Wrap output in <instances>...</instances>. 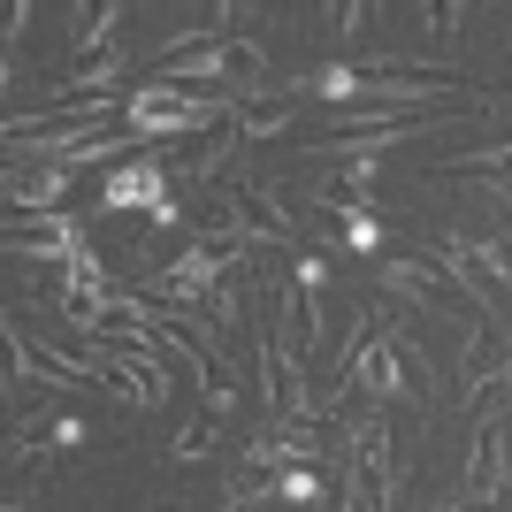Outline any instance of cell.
Returning a JSON list of instances; mask_svg holds the SVG:
<instances>
[{
  "label": "cell",
  "instance_id": "7c38bea8",
  "mask_svg": "<svg viewBox=\"0 0 512 512\" xmlns=\"http://www.w3.org/2000/svg\"><path fill=\"white\" fill-rule=\"evenodd\" d=\"M444 512H451V505H444Z\"/></svg>",
  "mask_w": 512,
  "mask_h": 512
},
{
  "label": "cell",
  "instance_id": "9c48e42d",
  "mask_svg": "<svg viewBox=\"0 0 512 512\" xmlns=\"http://www.w3.org/2000/svg\"><path fill=\"white\" fill-rule=\"evenodd\" d=\"M291 283L321 299V283H329V260H321V253H299V260H291Z\"/></svg>",
  "mask_w": 512,
  "mask_h": 512
},
{
  "label": "cell",
  "instance_id": "8fae6325",
  "mask_svg": "<svg viewBox=\"0 0 512 512\" xmlns=\"http://www.w3.org/2000/svg\"><path fill=\"white\" fill-rule=\"evenodd\" d=\"M230 512H253V505H245V497H230Z\"/></svg>",
  "mask_w": 512,
  "mask_h": 512
},
{
  "label": "cell",
  "instance_id": "ba28073f",
  "mask_svg": "<svg viewBox=\"0 0 512 512\" xmlns=\"http://www.w3.org/2000/svg\"><path fill=\"white\" fill-rule=\"evenodd\" d=\"M321 497H329V482H321L314 467H283L268 474V505H291V512H314Z\"/></svg>",
  "mask_w": 512,
  "mask_h": 512
},
{
  "label": "cell",
  "instance_id": "5b68a950",
  "mask_svg": "<svg viewBox=\"0 0 512 512\" xmlns=\"http://www.w3.org/2000/svg\"><path fill=\"white\" fill-rule=\"evenodd\" d=\"M383 283H390V291H398V299H413V306H421V314H459V291H451V276H444V268H428V260H413V253H398V260H390V268H383Z\"/></svg>",
  "mask_w": 512,
  "mask_h": 512
},
{
  "label": "cell",
  "instance_id": "6da1fadb",
  "mask_svg": "<svg viewBox=\"0 0 512 512\" xmlns=\"http://www.w3.org/2000/svg\"><path fill=\"white\" fill-rule=\"evenodd\" d=\"M92 237L77 214H39V222H8V253L31 260V276H62L69 260L85 253Z\"/></svg>",
  "mask_w": 512,
  "mask_h": 512
},
{
  "label": "cell",
  "instance_id": "3957f363",
  "mask_svg": "<svg viewBox=\"0 0 512 512\" xmlns=\"http://www.w3.org/2000/svg\"><path fill=\"white\" fill-rule=\"evenodd\" d=\"M161 207H169V169L153 153L100 176V214H161Z\"/></svg>",
  "mask_w": 512,
  "mask_h": 512
},
{
  "label": "cell",
  "instance_id": "52a82bcc",
  "mask_svg": "<svg viewBox=\"0 0 512 512\" xmlns=\"http://www.w3.org/2000/svg\"><path fill=\"white\" fill-rule=\"evenodd\" d=\"M329 207H337V230H344V245H352L360 260H375V253L390 245V230L375 222V207H367V199H337V192H329Z\"/></svg>",
  "mask_w": 512,
  "mask_h": 512
},
{
  "label": "cell",
  "instance_id": "30bf717a",
  "mask_svg": "<svg viewBox=\"0 0 512 512\" xmlns=\"http://www.w3.org/2000/svg\"><path fill=\"white\" fill-rule=\"evenodd\" d=\"M85 436H92V428L77 421V413H62V421L46 428V451H77V444H85Z\"/></svg>",
  "mask_w": 512,
  "mask_h": 512
},
{
  "label": "cell",
  "instance_id": "7a4b0ae2",
  "mask_svg": "<svg viewBox=\"0 0 512 512\" xmlns=\"http://www.w3.org/2000/svg\"><path fill=\"white\" fill-rule=\"evenodd\" d=\"M505 444H512V421L490 406L474 421V444H467V497L474 505H505Z\"/></svg>",
  "mask_w": 512,
  "mask_h": 512
},
{
  "label": "cell",
  "instance_id": "277c9868",
  "mask_svg": "<svg viewBox=\"0 0 512 512\" xmlns=\"http://www.w3.org/2000/svg\"><path fill=\"white\" fill-rule=\"evenodd\" d=\"M268 306H276V321H283V352L314 360V344H321V299H314V291H299L291 276H268Z\"/></svg>",
  "mask_w": 512,
  "mask_h": 512
},
{
  "label": "cell",
  "instance_id": "8992f818",
  "mask_svg": "<svg viewBox=\"0 0 512 512\" xmlns=\"http://www.w3.org/2000/svg\"><path fill=\"white\" fill-rule=\"evenodd\" d=\"M69 199V169H8V207H31V222L39 214H54Z\"/></svg>",
  "mask_w": 512,
  "mask_h": 512
}]
</instances>
